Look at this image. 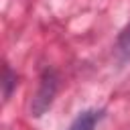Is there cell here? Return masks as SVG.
Returning a JSON list of instances; mask_svg holds the SVG:
<instances>
[{
    "label": "cell",
    "instance_id": "3957f363",
    "mask_svg": "<svg viewBox=\"0 0 130 130\" xmlns=\"http://www.w3.org/2000/svg\"><path fill=\"white\" fill-rule=\"evenodd\" d=\"M114 53H116L118 63L130 61V24H126V26L122 28V32L118 35L116 45H114Z\"/></svg>",
    "mask_w": 130,
    "mask_h": 130
},
{
    "label": "cell",
    "instance_id": "6da1fadb",
    "mask_svg": "<svg viewBox=\"0 0 130 130\" xmlns=\"http://www.w3.org/2000/svg\"><path fill=\"white\" fill-rule=\"evenodd\" d=\"M55 93H57V75H55L53 69H45L41 73L39 87H37V91L32 95V102H30V116H35V118L43 116L51 108V104L55 100Z\"/></svg>",
    "mask_w": 130,
    "mask_h": 130
},
{
    "label": "cell",
    "instance_id": "7a4b0ae2",
    "mask_svg": "<svg viewBox=\"0 0 130 130\" xmlns=\"http://www.w3.org/2000/svg\"><path fill=\"white\" fill-rule=\"evenodd\" d=\"M102 112L98 110H83L75 116V120L69 124L67 130H95V124L100 122Z\"/></svg>",
    "mask_w": 130,
    "mask_h": 130
},
{
    "label": "cell",
    "instance_id": "277c9868",
    "mask_svg": "<svg viewBox=\"0 0 130 130\" xmlns=\"http://www.w3.org/2000/svg\"><path fill=\"white\" fill-rule=\"evenodd\" d=\"M2 85H4V102L10 98L12 87L16 85V73H12V69L8 65H4V77H2Z\"/></svg>",
    "mask_w": 130,
    "mask_h": 130
}]
</instances>
